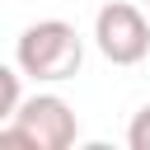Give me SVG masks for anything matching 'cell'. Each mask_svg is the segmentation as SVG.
Segmentation results:
<instances>
[{
    "instance_id": "obj_1",
    "label": "cell",
    "mask_w": 150,
    "mask_h": 150,
    "mask_svg": "<svg viewBox=\"0 0 150 150\" xmlns=\"http://www.w3.org/2000/svg\"><path fill=\"white\" fill-rule=\"evenodd\" d=\"M14 61L28 80L38 84H61L75 80L84 66V38L66 23V19H38L19 33L14 42Z\"/></svg>"
},
{
    "instance_id": "obj_2",
    "label": "cell",
    "mask_w": 150,
    "mask_h": 150,
    "mask_svg": "<svg viewBox=\"0 0 150 150\" xmlns=\"http://www.w3.org/2000/svg\"><path fill=\"white\" fill-rule=\"evenodd\" d=\"M75 136H80L75 108L56 94H33L19 103V112L9 122H0V141L28 145V150H66V145H75Z\"/></svg>"
},
{
    "instance_id": "obj_3",
    "label": "cell",
    "mask_w": 150,
    "mask_h": 150,
    "mask_svg": "<svg viewBox=\"0 0 150 150\" xmlns=\"http://www.w3.org/2000/svg\"><path fill=\"white\" fill-rule=\"evenodd\" d=\"M94 42L112 66H141L150 56V23L136 5L127 0H108L94 14Z\"/></svg>"
},
{
    "instance_id": "obj_4",
    "label": "cell",
    "mask_w": 150,
    "mask_h": 150,
    "mask_svg": "<svg viewBox=\"0 0 150 150\" xmlns=\"http://www.w3.org/2000/svg\"><path fill=\"white\" fill-rule=\"evenodd\" d=\"M19 75H23L19 61H14V66H0V122H9V117L19 112V103H23V98H19Z\"/></svg>"
},
{
    "instance_id": "obj_5",
    "label": "cell",
    "mask_w": 150,
    "mask_h": 150,
    "mask_svg": "<svg viewBox=\"0 0 150 150\" xmlns=\"http://www.w3.org/2000/svg\"><path fill=\"white\" fill-rule=\"evenodd\" d=\"M127 145H131V150H150V103L131 117V127H127Z\"/></svg>"
},
{
    "instance_id": "obj_6",
    "label": "cell",
    "mask_w": 150,
    "mask_h": 150,
    "mask_svg": "<svg viewBox=\"0 0 150 150\" xmlns=\"http://www.w3.org/2000/svg\"><path fill=\"white\" fill-rule=\"evenodd\" d=\"M145 5H150V0H145Z\"/></svg>"
}]
</instances>
